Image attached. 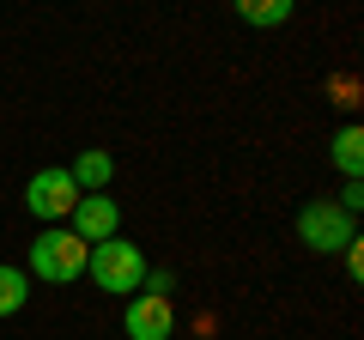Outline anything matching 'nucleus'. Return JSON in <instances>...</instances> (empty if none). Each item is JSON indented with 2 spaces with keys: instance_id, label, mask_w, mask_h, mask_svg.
Masks as SVG:
<instances>
[{
  "instance_id": "f257e3e1",
  "label": "nucleus",
  "mask_w": 364,
  "mask_h": 340,
  "mask_svg": "<svg viewBox=\"0 0 364 340\" xmlns=\"http://www.w3.org/2000/svg\"><path fill=\"white\" fill-rule=\"evenodd\" d=\"M85 255L91 249L79 243L67 225H43L37 243H31V267L25 274H37L43 286H73V280H85Z\"/></svg>"
},
{
  "instance_id": "f03ea898",
  "label": "nucleus",
  "mask_w": 364,
  "mask_h": 340,
  "mask_svg": "<svg viewBox=\"0 0 364 340\" xmlns=\"http://www.w3.org/2000/svg\"><path fill=\"white\" fill-rule=\"evenodd\" d=\"M85 274H91L97 292H122V298H134V292L146 286V255H140V243H128V237H109V243H91Z\"/></svg>"
},
{
  "instance_id": "7ed1b4c3",
  "label": "nucleus",
  "mask_w": 364,
  "mask_h": 340,
  "mask_svg": "<svg viewBox=\"0 0 364 340\" xmlns=\"http://www.w3.org/2000/svg\"><path fill=\"white\" fill-rule=\"evenodd\" d=\"M298 243L316 255H340L346 243H358V219L340 213L334 201H310V207H298Z\"/></svg>"
},
{
  "instance_id": "20e7f679",
  "label": "nucleus",
  "mask_w": 364,
  "mask_h": 340,
  "mask_svg": "<svg viewBox=\"0 0 364 340\" xmlns=\"http://www.w3.org/2000/svg\"><path fill=\"white\" fill-rule=\"evenodd\" d=\"M25 207H31V219H43V225H67V213L79 207V188H73V176H67V164H49V170L31 176Z\"/></svg>"
},
{
  "instance_id": "39448f33",
  "label": "nucleus",
  "mask_w": 364,
  "mask_h": 340,
  "mask_svg": "<svg viewBox=\"0 0 364 340\" xmlns=\"http://www.w3.org/2000/svg\"><path fill=\"white\" fill-rule=\"evenodd\" d=\"M67 231H73L85 249L122 237V207H116V195H79V207L67 213Z\"/></svg>"
},
{
  "instance_id": "423d86ee",
  "label": "nucleus",
  "mask_w": 364,
  "mask_h": 340,
  "mask_svg": "<svg viewBox=\"0 0 364 340\" xmlns=\"http://www.w3.org/2000/svg\"><path fill=\"white\" fill-rule=\"evenodd\" d=\"M122 334L128 340H170L176 334V304L152 298V292H134L128 310H122Z\"/></svg>"
},
{
  "instance_id": "0eeeda50",
  "label": "nucleus",
  "mask_w": 364,
  "mask_h": 340,
  "mask_svg": "<svg viewBox=\"0 0 364 340\" xmlns=\"http://www.w3.org/2000/svg\"><path fill=\"white\" fill-rule=\"evenodd\" d=\"M67 176H73V188L79 195H104L109 183H116V158L104 152V146H85V152L67 164Z\"/></svg>"
},
{
  "instance_id": "6e6552de",
  "label": "nucleus",
  "mask_w": 364,
  "mask_h": 340,
  "mask_svg": "<svg viewBox=\"0 0 364 340\" xmlns=\"http://www.w3.org/2000/svg\"><path fill=\"white\" fill-rule=\"evenodd\" d=\"M334 164H340L346 183H358V176H364V128H358V122L334 134Z\"/></svg>"
},
{
  "instance_id": "1a4fd4ad",
  "label": "nucleus",
  "mask_w": 364,
  "mask_h": 340,
  "mask_svg": "<svg viewBox=\"0 0 364 340\" xmlns=\"http://www.w3.org/2000/svg\"><path fill=\"white\" fill-rule=\"evenodd\" d=\"M31 304V274L25 267H0V316H18Z\"/></svg>"
},
{
  "instance_id": "9d476101",
  "label": "nucleus",
  "mask_w": 364,
  "mask_h": 340,
  "mask_svg": "<svg viewBox=\"0 0 364 340\" xmlns=\"http://www.w3.org/2000/svg\"><path fill=\"white\" fill-rule=\"evenodd\" d=\"M237 18H243V25H286L291 18V0H237Z\"/></svg>"
},
{
  "instance_id": "9b49d317",
  "label": "nucleus",
  "mask_w": 364,
  "mask_h": 340,
  "mask_svg": "<svg viewBox=\"0 0 364 340\" xmlns=\"http://www.w3.org/2000/svg\"><path fill=\"white\" fill-rule=\"evenodd\" d=\"M170 286H176V274H170V267H158V274L146 267V286H140V292H152V298H170Z\"/></svg>"
},
{
  "instance_id": "f8f14e48",
  "label": "nucleus",
  "mask_w": 364,
  "mask_h": 340,
  "mask_svg": "<svg viewBox=\"0 0 364 340\" xmlns=\"http://www.w3.org/2000/svg\"><path fill=\"white\" fill-rule=\"evenodd\" d=\"M340 255H346V274L358 280V274H364V249H358V243H346V249H340Z\"/></svg>"
}]
</instances>
